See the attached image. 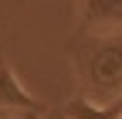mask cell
I'll return each mask as SVG.
<instances>
[{"instance_id":"1","label":"cell","mask_w":122,"mask_h":119,"mask_svg":"<svg viewBox=\"0 0 122 119\" xmlns=\"http://www.w3.org/2000/svg\"><path fill=\"white\" fill-rule=\"evenodd\" d=\"M81 71L98 99L122 95V41H95L81 61Z\"/></svg>"},{"instance_id":"2","label":"cell","mask_w":122,"mask_h":119,"mask_svg":"<svg viewBox=\"0 0 122 119\" xmlns=\"http://www.w3.org/2000/svg\"><path fill=\"white\" fill-rule=\"evenodd\" d=\"M0 109L4 112H41V102L20 85V78L7 65H0Z\"/></svg>"},{"instance_id":"3","label":"cell","mask_w":122,"mask_h":119,"mask_svg":"<svg viewBox=\"0 0 122 119\" xmlns=\"http://www.w3.org/2000/svg\"><path fill=\"white\" fill-rule=\"evenodd\" d=\"M81 21L95 34H112L122 31V0H85Z\"/></svg>"},{"instance_id":"4","label":"cell","mask_w":122,"mask_h":119,"mask_svg":"<svg viewBox=\"0 0 122 119\" xmlns=\"http://www.w3.org/2000/svg\"><path fill=\"white\" fill-rule=\"evenodd\" d=\"M122 112V95L115 99H105V102H95V99H71L65 106V119H119Z\"/></svg>"},{"instance_id":"5","label":"cell","mask_w":122,"mask_h":119,"mask_svg":"<svg viewBox=\"0 0 122 119\" xmlns=\"http://www.w3.org/2000/svg\"><path fill=\"white\" fill-rule=\"evenodd\" d=\"M44 119H65V116H44Z\"/></svg>"},{"instance_id":"6","label":"cell","mask_w":122,"mask_h":119,"mask_svg":"<svg viewBox=\"0 0 122 119\" xmlns=\"http://www.w3.org/2000/svg\"><path fill=\"white\" fill-rule=\"evenodd\" d=\"M119 119H122V112H119Z\"/></svg>"}]
</instances>
